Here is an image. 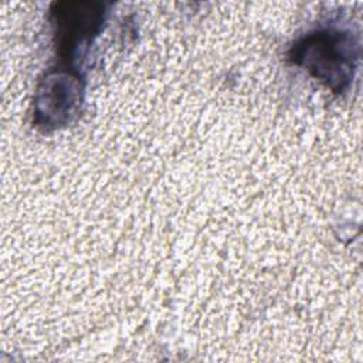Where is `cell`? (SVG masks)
<instances>
[{
  "label": "cell",
  "mask_w": 363,
  "mask_h": 363,
  "mask_svg": "<svg viewBox=\"0 0 363 363\" xmlns=\"http://www.w3.org/2000/svg\"><path fill=\"white\" fill-rule=\"evenodd\" d=\"M354 41L349 33L337 30H322L308 35L296 52L305 60V65L315 75L325 79L332 88L333 82L342 88L350 79L354 60Z\"/></svg>",
  "instance_id": "1"
}]
</instances>
